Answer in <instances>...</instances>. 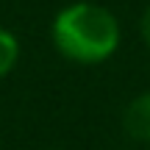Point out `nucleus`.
<instances>
[{
  "label": "nucleus",
  "mask_w": 150,
  "mask_h": 150,
  "mask_svg": "<svg viewBox=\"0 0 150 150\" xmlns=\"http://www.w3.org/2000/svg\"><path fill=\"white\" fill-rule=\"evenodd\" d=\"M53 45L78 64H100L120 47V22L97 3H72L53 20Z\"/></svg>",
  "instance_id": "f257e3e1"
},
{
  "label": "nucleus",
  "mask_w": 150,
  "mask_h": 150,
  "mask_svg": "<svg viewBox=\"0 0 150 150\" xmlns=\"http://www.w3.org/2000/svg\"><path fill=\"white\" fill-rule=\"evenodd\" d=\"M125 131L139 142H150V92H142L125 108Z\"/></svg>",
  "instance_id": "f03ea898"
},
{
  "label": "nucleus",
  "mask_w": 150,
  "mask_h": 150,
  "mask_svg": "<svg viewBox=\"0 0 150 150\" xmlns=\"http://www.w3.org/2000/svg\"><path fill=\"white\" fill-rule=\"evenodd\" d=\"M20 59V42L8 28H0V78H6L17 67Z\"/></svg>",
  "instance_id": "7ed1b4c3"
},
{
  "label": "nucleus",
  "mask_w": 150,
  "mask_h": 150,
  "mask_svg": "<svg viewBox=\"0 0 150 150\" xmlns=\"http://www.w3.org/2000/svg\"><path fill=\"white\" fill-rule=\"evenodd\" d=\"M142 39H145V45L150 47V6L145 8V14H142Z\"/></svg>",
  "instance_id": "20e7f679"
}]
</instances>
